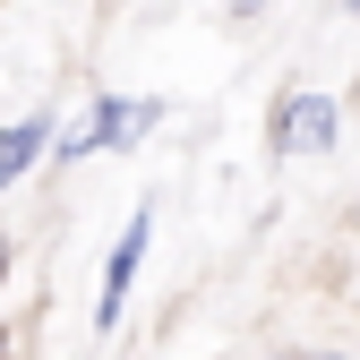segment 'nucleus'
Instances as JSON below:
<instances>
[{
    "mask_svg": "<svg viewBox=\"0 0 360 360\" xmlns=\"http://www.w3.org/2000/svg\"><path fill=\"white\" fill-rule=\"evenodd\" d=\"M309 360H352V352H335V343H309Z\"/></svg>",
    "mask_w": 360,
    "mask_h": 360,
    "instance_id": "6e6552de",
    "label": "nucleus"
},
{
    "mask_svg": "<svg viewBox=\"0 0 360 360\" xmlns=\"http://www.w3.org/2000/svg\"><path fill=\"white\" fill-rule=\"evenodd\" d=\"M146 249H155V206H138L120 223V240L103 257V283H95V335H112L129 318V300H138V275H146Z\"/></svg>",
    "mask_w": 360,
    "mask_h": 360,
    "instance_id": "7ed1b4c3",
    "label": "nucleus"
},
{
    "mask_svg": "<svg viewBox=\"0 0 360 360\" xmlns=\"http://www.w3.org/2000/svg\"><path fill=\"white\" fill-rule=\"evenodd\" d=\"M86 155H95V138H86V120L69 112V120H60V138H52V163H43V172H77Z\"/></svg>",
    "mask_w": 360,
    "mask_h": 360,
    "instance_id": "39448f33",
    "label": "nucleus"
},
{
    "mask_svg": "<svg viewBox=\"0 0 360 360\" xmlns=\"http://www.w3.org/2000/svg\"><path fill=\"white\" fill-rule=\"evenodd\" d=\"M343 9H352V18H360V0H343Z\"/></svg>",
    "mask_w": 360,
    "mask_h": 360,
    "instance_id": "9d476101",
    "label": "nucleus"
},
{
    "mask_svg": "<svg viewBox=\"0 0 360 360\" xmlns=\"http://www.w3.org/2000/svg\"><path fill=\"white\" fill-rule=\"evenodd\" d=\"M266 146L275 155H335L343 146V103L326 86H283L266 103Z\"/></svg>",
    "mask_w": 360,
    "mask_h": 360,
    "instance_id": "f257e3e1",
    "label": "nucleus"
},
{
    "mask_svg": "<svg viewBox=\"0 0 360 360\" xmlns=\"http://www.w3.org/2000/svg\"><path fill=\"white\" fill-rule=\"evenodd\" d=\"M9 275H18V240L0 232V309H9Z\"/></svg>",
    "mask_w": 360,
    "mask_h": 360,
    "instance_id": "423d86ee",
    "label": "nucleus"
},
{
    "mask_svg": "<svg viewBox=\"0 0 360 360\" xmlns=\"http://www.w3.org/2000/svg\"><path fill=\"white\" fill-rule=\"evenodd\" d=\"M266 360H309V343H300V352H266Z\"/></svg>",
    "mask_w": 360,
    "mask_h": 360,
    "instance_id": "1a4fd4ad",
    "label": "nucleus"
},
{
    "mask_svg": "<svg viewBox=\"0 0 360 360\" xmlns=\"http://www.w3.org/2000/svg\"><path fill=\"white\" fill-rule=\"evenodd\" d=\"M18 352H26V335H18V326H0V360H18Z\"/></svg>",
    "mask_w": 360,
    "mask_h": 360,
    "instance_id": "0eeeda50",
    "label": "nucleus"
},
{
    "mask_svg": "<svg viewBox=\"0 0 360 360\" xmlns=\"http://www.w3.org/2000/svg\"><path fill=\"white\" fill-rule=\"evenodd\" d=\"M86 138H95V155H138L155 129H163V95H120V86H95V95L77 103Z\"/></svg>",
    "mask_w": 360,
    "mask_h": 360,
    "instance_id": "f03ea898",
    "label": "nucleus"
},
{
    "mask_svg": "<svg viewBox=\"0 0 360 360\" xmlns=\"http://www.w3.org/2000/svg\"><path fill=\"white\" fill-rule=\"evenodd\" d=\"M52 138H60V112H52V103H34V112H18V120H0V198H9L26 172L52 163Z\"/></svg>",
    "mask_w": 360,
    "mask_h": 360,
    "instance_id": "20e7f679",
    "label": "nucleus"
}]
</instances>
